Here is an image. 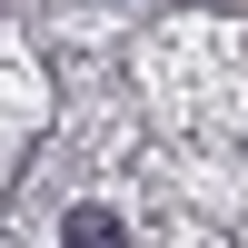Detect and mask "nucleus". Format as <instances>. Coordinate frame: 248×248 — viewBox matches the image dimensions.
Wrapping results in <instances>:
<instances>
[{
  "label": "nucleus",
  "mask_w": 248,
  "mask_h": 248,
  "mask_svg": "<svg viewBox=\"0 0 248 248\" xmlns=\"http://www.w3.org/2000/svg\"><path fill=\"white\" fill-rule=\"evenodd\" d=\"M70 238H90V248H109V238H119V218H109V209H70Z\"/></svg>",
  "instance_id": "f257e3e1"
}]
</instances>
